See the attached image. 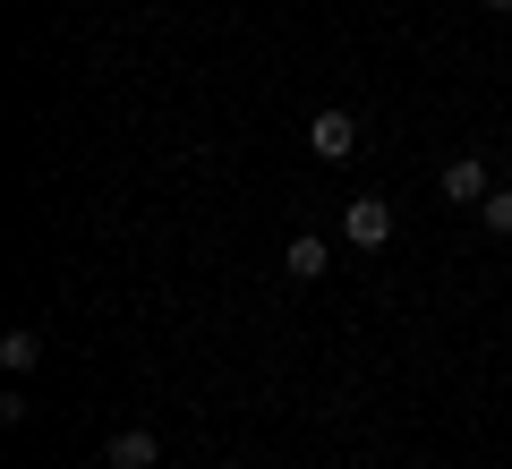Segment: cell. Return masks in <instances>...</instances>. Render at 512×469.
Returning <instances> with one entry per match:
<instances>
[{"label": "cell", "mask_w": 512, "mask_h": 469, "mask_svg": "<svg viewBox=\"0 0 512 469\" xmlns=\"http://www.w3.org/2000/svg\"><path fill=\"white\" fill-rule=\"evenodd\" d=\"M342 239H350V248H367V256L393 248V197H376V188L350 197V205H342Z\"/></svg>", "instance_id": "cell-1"}, {"label": "cell", "mask_w": 512, "mask_h": 469, "mask_svg": "<svg viewBox=\"0 0 512 469\" xmlns=\"http://www.w3.org/2000/svg\"><path fill=\"white\" fill-rule=\"evenodd\" d=\"M308 154H316V163H350V154H359V120H350L342 103H325L308 120Z\"/></svg>", "instance_id": "cell-2"}, {"label": "cell", "mask_w": 512, "mask_h": 469, "mask_svg": "<svg viewBox=\"0 0 512 469\" xmlns=\"http://www.w3.org/2000/svg\"><path fill=\"white\" fill-rule=\"evenodd\" d=\"M487 188H495L487 154H453V163H444V197L453 205H487Z\"/></svg>", "instance_id": "cell-3"}, {"label": "cell", "mask_w": 512, "mask_h": 469, "mask_svg": "<svg viewBox=\"0 0 512 469\" xmlns=\"http://www.w3.org/2000/svg\"><path fill=\"white\" fill-rule=\"evenodd\" d=\"M103 461L111 469H154V461H163V435H154V427H120L103 444Z\"/></svg>", "instance_id": "cell-4"}, {"label": "cell", "mask_w": 512, "mask_h": 469, "mask_svg": "<svg viewBox=\"0 0 512 469\" xmlns=\"http://www.w3.org/2000/svg\"><path fill=\"white\" fill-rule=\"evenodd\" d=\"M0 367H9V376H35V367H43V333L35 325H9V333H0Z\"/></svg>", "instance_id": "cell-5"}, {"label": "cell", "mask_w": 512, "mask_h": 469, "mask_svg": "<svg viewBox=\"0 0 512 469\" xmlns=\"http://www.w3.org/2000/svg\"><path fill=\"white\" fill-rule=\"evenodd\" d=\"M282 273H291V282H325V239L299 231L291 248H282Z\"/></svg>", "instance_id": "cell-6"}, {"label": "cell", "mask_w": 512, "mask_h": 469, "mask_svg": "<svg viewBox=\"0 0 512 469\" xmlns=\"http://www.w3.org/2000/svg\"><path fill=\"white\" fill-rule=\"evenodd\" d=\"M478 222H487L495 239H512V188H487V205H478Z\"/></svg>", "instance_id": "cell-7"}, {"label": "cell", "mask_w": 512, "mask_h": 469, "mask_svg": "<svg viewBox=\"0 0 512 469\" xmlns=\"http://www.w3.org/2000/svg\"><path fill=\"white\" fill-rule=\"evenodd\" d=\"M26 418H35V401H26V376H18L9 393H0V427H26Z\"/></svg>", "instance_id": "cell-8"}, {"label": "cell", "mask_w": 512, "mask_h": 469, "mask_svg": "<svg viewBox=\"0 0 512 469\" xmlns=\"http://www.w3.org/2000/svg\"><path fill=\"white\" fill-rule=\"evenodd\" d=\"M478 9H495V18H512V0H478Z\"/></svg>", "instance_id": "cell-9"}, {"label": "cell", "mask_w": 512, "mask_h": 469, "mask_svg": "<svg viewBox=\"0 0 512 469\" xmlns=\"http://www.w3.org/2000/svg\"><path fill=\"white\" fill-rule=\"evenodd\" d=\"M214 469H248V461H214Z\"/></svg>", "instance_id": "cell-10"}]
</instances>
